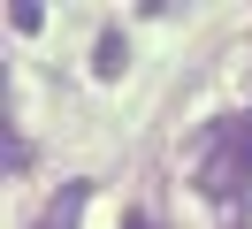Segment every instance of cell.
I'll list each match as a JSON object with an SVG mask.
<instances>
[{
    "label": "cell",
    "instance_id": "6",
    "mask_svg": "<svg viewBox=\"0 0 252 229\" xmlns=\"http://www.w3.org/2000/svg\"><path fill=\"white\" fill-rule=\"evenodd\" d=\"M123 229H145V214H130V222H123Z\"/></svg>",
    "mask_w": 252,
    "mask_h": 229
},
{
    "label": "cell",
    "instance_id": "3",
    "mask_svg": "<svg viewBox=\"0 0 252 229\" xmlns=\"http://www.w3.org/2000/svg\"><path fill=\"white\" fill-rule=\"evenodd\" d=\"M123 61H130V38H123V31H99V46H92V69H99V76H123Z\"/></svg>",
    "mask_w": 252,
    "mask_h": 229
},
{
    "label": "cell",
    "instance_id": "2",
    "mask_svg": "<svg viewBox=\"0 0 252 229\" xmlns=\"http://www.w3.org/2000/svg\"><path fill=\"white\" fill-rule=\"evenodd\" d=\"M84 198H92V183H62V191H54V206H46V222H38V229H77V214H84Z\"/></svg>",
    "mask_w": 252,
    "mask_h": 229
},
{
    "label": "cell",
    "instance_id": "4",
    "mask_svg": "<svg viewBox=\"0 0 252 229\" xmlns=\"http://www.w3.org/2000/svg\"><path fill=\"white\" fill-rule=\"evenodd\" d=\"M8 23L16 31H46V8H38V0H8Z\"/></svg>",
    "mask_w": 252,
    "mask_h": 229
},
{
    "label": "cell",
    "instance_id": "1",
    "mask_svg": "<svg viewBox=\"0 0 252 229\" xmlns=\"http://www.w3.org/2000/svg\"><path fill=\"white\" fill-rule=\"evenodd\" d=\"M245 183H252V115L245 122H221L214 153L199 161V191L206 198H245Z\"/></svg>",
    "mask_w": 252,
    "mask_h": 229
},
{
    "label": "cell",
    "instance_id": "5",
    "mask_svg": "<svg viewBox=\"0 0 252 229\" xmlns=\"http://www.w3.org/2000/svg\"><path fill=\"white\" fill-rule=\"evenodd\" d=\"M0 161H8V176H23V168H31V145H23V130H8V153H0Z\"/></svg>",
    "mask_w": 252,
    "mask_h": 229
}]
</instances>
